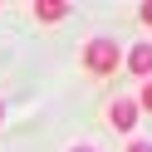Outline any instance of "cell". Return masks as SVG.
<instances>
[{"mask_svg": "<svg viewBox=\"0 0 152 152\" xmlns=\"http://www.w3.org/2000/svg\"><path fill=\"white\" fill-rule=\"evenodd\" d=\"M79 64H83V74H93V79H108V74L123 69V44L108 39V34H93V39L83 44Z\"/></svg>", "mask_w": 152, "mask_h": 152, "instance_id": "obj_1", "label": "cell"}, {"mask_svg": "<svg viewBox=\"0 0 152 152\" xmlns=\"http://www.w3.org/2000/svg\"><path fill=\"white\" fill-rule=\"evenodd\" d=\"M103 118H108V128H113V132L132 137L142 113H137V103H132V93H118V98H108V103H103Z\"/></svg>", "mask_w": 152, "mask_h": 152, "instance_id": "obj_2", "label": "cell"}, {"mask_svg": "<svg viewBox=\"0 0 152 152\" xmlns=\"http://www.w3.org/2000/svg\"><path fill=\"white\" fill-rule=\"evenodd\" d=\"M123 69L132 79H152V39H137L132 49H123Z\"/></svg>", "mask_w": 152, "mask_h": 152, "instance_id": "obj_3", "label": "cell"}, {"mask_svg": "<svg viewBox=\"0 0 152 152\" xmlns=\"http://www.w3.org/2000/svg\"><path fill=\"white\" fill-rule=\"evenodd\" d=\"M30 10H34V20H39V25H59L74 5H69V0H34Z\"/></svg>", "mask_w": 152, "mask_h": 152, "instance_id": "obj_4", "label": "cell"}, {"mask_svg": "<svg viewBox=\"0 0 152 152\" xmlns=\"http://www.w3.org/2000/svg\"><path fill=\"white\" fill-rule=\"evenodd\" d=\"M132 103H137V113H152V79H142V83H137Z\"/></svg>", "mask_w": 152, "mask_h": 152, "instance_id": "obj_5", "label": "cell"}, {"mask_svg": "<svg viewBox=\"0 0 152 152\" xmlns=\"http://www.w3.org/2000/svg\"><path fill=\"white\" fill-rule=\"evenodd\" d=\"M137 25H142V30H152V0H142V5H137Z\"/></svg>", "mask_w": 152, "mask_h": 152, "instance_id": "obj_6", "label": "cell"}, {"mask_svg": "<svg viewBox=\"0 0 152 152\" xmlns=\"http://www.w3.org/2000/svg\"><path fill=\"white\" fill-rule=\"evenodd\" d=\"M128 152H152V142H147V137H132V142H128Z\"/></svg>", "mask_w": 152, "mask_h": 152, "instance_id": "obj_7", "label": "cell"}, {"mask_svg": "<svg viewBox=\"0 0 152 152\" xmlns=\"http://www.w3.org/2000/svg\"><path fill=\"white\" fill-rule=\"evenodd\" d=\"M69 152H98V147H93V142H74Z\"/></svg>", "mask_w": 152, "mask_h": 152, "instance_id": "obj_8", "label": "cell"}, {"mask_svg": "<svg viewBox=\"0 0 152 152\" xmlns=\"http://www.w3.org/2000/svg\"><path fill=\"white\" fill-rule=\"evenodd\" d=\"M0 128H5V98H0Z\"/></svg>", "mask_w": 152, "mask_h": 152, "instance_id": "obj_9", "label": "cell"}]
</instances>
